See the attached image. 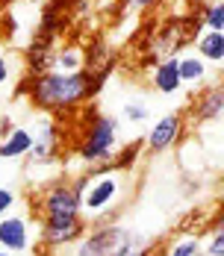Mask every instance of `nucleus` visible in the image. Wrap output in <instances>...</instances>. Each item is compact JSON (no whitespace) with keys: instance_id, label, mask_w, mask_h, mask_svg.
<instances>
[{"instance_id":"nucleus-24","label":"nucleus","mask_w":224,"mask_h":256,"mask_svg":"<svg viewBox=\"0 0 224 256\" xmlns=\"http://www.w3.org/2000/svg\"><path fill=\"white\" fill-rule=\"evenodd\" d=\"M159 3H162V0H124L127 9H139V12H142V9H150V6H159Z\"/></svg>"},{"instance_id":"nucleus-26","label":"nucleus","mask_w":224,"mask_h":256,"mask_svg":"<svg viewBox=\"0 0 224 256\" xmlns=\"http://www.w3.org/2000/svg\"><path fill=\"white\" fill-rule=\"evenodd\" d=\"M189 3H195V6H203V3H209V0H189Z\"/></svg>"},{"instance_id":"nucleus-27","label":"nucleus","mask_w":224,"mask_h":256,"mask_svg":"<svg viewBox=\"0 0 224 256\" xmlns=\"http://www.w3.org/2000/svg\"><path fill=\"white\" fill-rule=\"evenodd\" d=\"M0 256H12V254H9V250H0Z\"/></svg>"},{"instance_id":"nucleus-3","label":"nucleus","mask_w":224,"mask_h":256,"mask_svg":"<svg viewBox=\"0 0 224 256\" xmlns=\"http://www.w3.org/2000/svg\"><path fill=\"white\" fill-rule=\"evenodd\" d=\"M86 238L80 242L77 256H118L127 244L136 238L130 230L118 227V224H98L92 232H83Z\"/></svg>"},{"instance_id":"nucleus-14","label":"nucleus","mask_w":224,"mask_h":256,"mask_svg":"<svg viewBox=\"0 0 224 256\" xmlns=\"http://www.w3.org/2000/svg\"><path fill=\"white\" fill-rule=\"evenodd\" d=\"M33 148V132L27 127H12L3 142H0V159H18V156H27Z\"/></svg>"},{"instance_id":"nucleus-19","label":"nucleus","mask_w":224,"mask_h":256,"mask_svg":"<svg viewBox=\"0 0 224 256\" xmlns=\"http://www.w3.org/2000/svg\"><path fill=\"white\" fill-rule=\"evenodd\" d=\"M200 254V242L198 238H180L171 244L168 256H198Z\"/></svg>"},{"instance_id":"nucleus-21","label":"nucleus","mask_w":224,"mask_h":256,"mask_svg":"<svg viewBox=\"0 0 224 256\" xmlns=\"http://www.w3.org/2000/svg\"><path fill=\"white\" fill-rule=\"evenodd\" d=\"M15 200H18V198H15V192H12V188H6V186H0V218L15 206Z\"/></svg>"},{"instance_id":"nucleus-25","label":"nucleus","mask_w":224,"mask_h":256,"mask_svg":"<svg viewBox=\"0 0 224 256\" xmlns=\"http://www.w3.org/2000/svg\"><path fill=\"white\" fill-rule=\"evenodd\" d=\"M9 77H12V68H9V59L0 53V86L3 82H9Z\"/></svg>"},{"instance_id":"nucleus-17","label":"nucleus","mask_w":224,"mask_h":256,"mask_svg":"<svg viewBox=\"0 0 224 256\" xmlns=\"http://www.w3.org/2000/svg\"><path fill=\"white\" fill-rule=\"evenodd\" d=\"M198 18L203 30H215V32H224V0H209L198 9Z\"/></svg>"},{"instance_id":"nucleus-4","label":"nucleus","mask_w":224,"mask_h":256,"mask_svg":"<svg viewBox=\"0 0 224 256\" xmlns=\"http://www.w3.org/2000/svg\"><path fill=\"white\" fill-rule=\"evenodd\" d=\"M118 192H121V180L115 174V168H106V171H100L95 180L86 182V188H83V194H80V206H83L86 212H100V209H106V206L115 204Z\"/></svg>"},{"instance_id":"nucleus-16","label":"nucleus","mask_w":224,"mask_h":256,"mask_svg":"<svg viewBox=\"0 0 224 256\" xmlns=\"http://www.w3.org/2000/svg\"><path fill=\"white\" fill-rule=\"evenodd\" d=\"M145 150V142H130V144H124V148H115V154H112V165L109 168H115V171H130L133 165H136V159H139V154Z\"/></svg>"},{"instance_id":"nucleus-9","label":"nucleus","mask_w":224,"mask_h":256,"mask_svg":"<svg viewBox=\"0 0 224 256\" xmlns=\"http://www.w3.org/2000/svg\"><path fill=\"white\" fill-rule=\"evenodd\" d=\"M86 224L83 218H71V221H45L42 227V242L48 248H62V244H71L77 238H83Z\"/></svg>"},{"instance_id":"nucleus-12","label":"nucleus","mask_w":224,"mask_h":256,"mask_svg":"<svg viewBox=\"0 0 224 256\" xmlns=\"http://www.w3.org/2000/svg\"><path fill=\"white\" fill-rule=\"evenodd\" d=\"M53 56H56V44H39L30 42V48L24 50V74L27 77H39L53 68Z\"/></svg>"},{"instance_id":"nucleus-7","label":"nucleus","mask_w":224,"mask_h":256,"mask_svg":"<svg viewBox=\"0 0 224 256\" xmlns=\"http://www.w3.org/2000/svg\"><path fill=\"white\" fill-rule=\"evenodd\" d=\"M180 136H183V115L168 112L159 121H153V127L145 136V148H148L150 154H165L168 148H174L177 142H180Z\"/></svg>"},{"instance_id":"nucleus-18","label":"nucleus","mask_w":224,"mask_h":256,"mask_svg":"<svg viewBox=\"0 0 224 256\" xmlns=\"http://www.w3.org/2000/svg\"><path fill=\"white\" fill-rule=\"evenodd\" d=\"M53 65H56L59 71H80V68H83V50L74 48V44L59 48L56 56H53Z\"/></svg>"},{"instance_id":"nucleus-23","label":"nucleus","mask_w":224,"mask_h":256,"mask_svg":"<svg viewBox=\"0 0 224 256\" xmlns=\"http://www.w3.org/2000/svg\"><path fill=\"white\" fill-rule=\"evenodd\" d=\"M118 256H148V244H142V242H136V238H133V242H130Z\"/></svg>"},{"instance_id":"nucleus-10","label":"nucleus","mask_w":224,"mask_h":256,"mask_svg":"<svg viewBox=\"0 0 224 256\" xmlns=\"http://www.w3.org/2000/svg\"><path fill=\"white\" fill-rule=\"evenodd\" d=\"M150 82L159 94H177L183 88V80H180V71H177V56L159 59L150 71Z\"/></svg>"},{"instance_id":"nucleus-15","label":"nucleus","mask_w":224,"mask_h":256,"mask_svg":"<svg viewBox=\"0 0 224 256\" xmlns=\"http://www.w3.org/2000/svg\"><path fill=\"white\" fill-rule=\"evenodd\" d=\"M177 71H180L183 86L186 82L195 86V82H203V77H206V62L200 59L198 53H189V56H180L177 59Z\"/></svg>"},{"instance_id":"nucleus-20","label":"nucleus","mask_w":224,"mask_h":256,"mask_svg":"<svg viewBox=\"0 0 224 256\" xmlns=\"http://www.w3.org/2000/svg\"><path fill=\"white\" fill-rule=\"evenodd\" d=\"M148 115H150V112H148V106H145V103H124V118H127V121L142 124Z\"/></svg>"},{"instance_id":"nucleus-13","label":"nucleus","mask_w":224,"mask_h":256,"mask_svg":"<svg viewBox=\"0 0 224 256\" xmlns=\"http://www.w3.org/2000/svg\"><path fill=\"white\" fill-rule=\"evenodd\" d=\"M195 50L203 62L209 65H221L224 62V32H215V30H200V36L192 42Z\"/></svg>"},{"instance_id":"nucleus-28","label":"nucleus","mask_w":224,"mask_h":256,"mask_svg":"<svg viewBox=\"0 0 224 256\" xmlns=\"http://www.w3.org/2000/svg\"><path fill=\"white\" fill-rule=\"evenodd\" d=\"M183 3H189V0H183Z\"/></svg>"},{"instance_id":"nucleus-5","label":"nucleus","mask_w":224,"mask_h":256,"mask_svg":"<svg viewBox=\"0 0 224 256\" xmlns=\"http://www.w3.org/2000/svg\"><path fill=\"white\" fill-rule=\"evenodd\" d=\"M45 221H71L80 218V192L71 182H56L50 186L45 200H42Z\"/></svg>"},{"instance_id":"nucleus-2","label":"nucleus","mask_w":224,"mask_h":256,"mask_svg":"<svg viewBox=\"0 0 224 256\" xmlns=\"http://www.w3.org/2000/svg\"><path fill=\"white\" fill-rule=\"evenodd\" d=\"M80 127H83V136H80L77 154L83 162H92L95 174H98L100 162H109L115 148H118V118L100 115L95 106H89L80 115Z\"/></svg>"},{"instance_id":"nucleus-1","label":"nucleus","mask_w":224,"mask_h":256,"mask_svg":"<svg viewBox=\"0 0 224 256\" xmlns=\"http://www.w3.org/2000/svg\"><path fill=\"white\" fill-rule=\"evenodd\" d=\"M15 92H18L15 98L30 94L33 106H39L45 112H56V115L77 109L80 103L92 100L98 94L86 71H45L39 77H24Z\"/></svg>"},{"instance_id":"nucleus-6","label":"nucleus","mask_w":224,"mask_h":256,"mask_svg":"<svg viewBox=\"0 0 224 256\" xmlns=\"http://www.w3.org/2000/svg\"><path fill=\"white\" fill-rule=\"evenodd\" d=\"M33 132V148H30V159H33V165L39 162V165H45L50 162L53 156L59 154V144H62V132H59V124L56 121H50V118H42L36 130H30Z\"/></svg>"},{"instance_id":"nucleus-8","label":"nucleus","mask_w":224,"mask_h":256,"mask_svg":"<svg viewBox=\"0 0 224 256\" xmlns=\"http://www.w3.org/2000/svg\"><path fill=\"white\" fill-rule=\"evenodd\" d=\"M224 115V88L218 82L200 88L192 100V118L198 124H215L218 118Z\"/></svg>"},{"instance_id":"nucleus-22","label":"nucleus","mask_w":224,"mask_h":256,"mask_svg":"<svg viewBox=\"0 0 224 256\" xmlns=\"http://www.w3.org/2000/svg\"><path fill=\"white\" fill-rule=\"evenodd\" d=\"M206 254H209V256H224V232L221 230L212 232V242H209Z\"/></svg>"},{"instance_id":"nucleus-11","label":"nucleus","mask_w":224,"mask_h":256,"mask_svg":"<svg viewBox=\"0 0 224 256\" xmlns=\"http://www.w3.org/2000/svg\"><path fill=\"white\" fill-rule=\"evenodd\" d=\"M30 238H27V221L18 215H9V218H0V248L9 250V254H21L27 250Z\"/></svg>"}]
</instances>
